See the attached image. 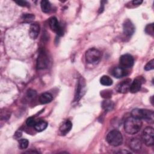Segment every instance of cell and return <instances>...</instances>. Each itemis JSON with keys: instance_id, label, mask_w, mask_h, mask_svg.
<instances>
[{"instance_id": "cell-1", "label": "cell", "mask_w": 154, "mask_h": 154, "mask_svg": "<svg viewBox=\"0 0 154 154\" xmlns=\"http://www.w3.org/2000/svg\"><path fill=\"white\" fill-rule=\"evenodd\" d=\"M141 126V120L132 116L126 119L124 123V129L127 134L130 135H134L138 133Z\"/></svg>"}, {"instance_id": "cell-2", "label": "cell", "mask_w": 154, "mask_h": 154, "mask_svg": "<svg viewBox=\"0 0 154 154\" xmlns=\"http://www.w3.org/2000/svg\"><path fill=\"white\" fill-rule=\"evenodd\" d=\"M131 114L132 116L135 118L140 120L143 119L149 123H153L154 120V113L152 110L136 108L132 111Z\"/></svg>"}, {"instance_id": "cell-3", "label": "cell", "mask_w": 154, "mask_h": 154, "mask_svg": "<svg viewBox=\"0 0 154 154\" xmlns=\"http://www.w3.org/2000/svg\"><path fill=\"white\" fill-rule=\"evenodd\" d=\"M106 141L111 146L117 147L123 143V137L121 132L117 130L110 131L106 136Z\"/></svg>"}, {"instance_id": "cell-4", "label": "cell", "mask_w": 154, "mask_h": 154, "mask_svg": "<svg viewBox=\"0 0 154 154\" xmlns=\"http://www.w3.org/2000/svg\"><path fill=\"white\" fill-rule=\"evenodd\" d=\"M85 60L89 64L97 63L101 59L102 53L96 48H90L85 52Z\"/></svg>"}, {"instance_id": "cell-5", "label": "cell", "mask_w": 154, "mask_h": 154, "mask_svg": "<svg viewBox=\"0 0 154 154\" xmlns=\"http://www.w3.org/2000/svg\"><path fill=\"white\" fill-rule=\"evenodd\" d=\"M142 140L147 146H153L154 144V131L153 128L146 127L142 133Z\"/></svg>"}, {"instance_id": "cell-6", "label": "cell", "mask_w": 154, "mask_h": 154, "mask_svg": "<svg viewBox=\"0 0 154 154\" xmlns=\"http://www.w3.org/2000/svg\"><path fill=\"white\" fill-rule=\"evenodd\" d=\"M85 87L86 84L85 79L82 77H81L78 82L75 96V101H78L84 96L85 92Z\"/></svg>"}, {"instance_id": "cell-7", "label": "cell", "mask_w": 154, "mask_h": 154, "mask_svg": "<svg viewBox=\"0 0 154 154\" xmlns=\"http://www.w3.org/2000/svg\"><path fill=\"white\" fill-rule=\"evenodd\" d=\"M49 64V58L47 54L43 51H40L37 59V67L38 69L47 68Z\"/></svg>"}, {"instance_id": "cell-8", "label": "cell", "mask_w": 154, "mask_h": 154, "mask_svg": "<svg viewBox=\"0 0 154 154\" xmlns=\"http://www.w3.org/2000/svg\"><path fill=\"white\" fill-rule=\"evenodd\" d=\"M49 25L52 31L56 32L58 35H63L64 30L57 19L55 17H51L49 20Z\"/></svg>"}, {"instance_id": "cell-9", "label": "cell", "mask_w": 154, "mask_h": 154, "mask_svg": "<svg viewBox=\"0 0 154 154\" xmlns=\"http://www.w3.org/2000/svg\"><path fill=\"white\" fill-rule=\"evenodd\" d=\"M121 67L124 69L130 68L134 65V58L130 54H124L122 55L119 60Z\"/></svg>"}, {"instance_id": "cell-10", "label": "cell", "mask_w": 154, "mask_h": 154, "mask_svg": "<svg viewBox=\"0 0 154 154\" xmlns=\"http://www.w3.org/2000/svg\"><path fill=\"white\" fill-rule=\"evenodd\" d=\"M123 33L127 36H131L134 34L135 27L130 20L126 19L125 20L123 24Z\"/></svg>"}, {"instance_id": "cell-11", "label": "cell", "mask_w": 154, "mask_h": 154, "mask_svg": "<svg viewBox=\"0 0 154 154\" xmlns=\"http://www.w3.org/2000/svg\"><path fill=\"white\" fill-rule=\"evenodd\" d=\"M143 81H144V79L141 76H138L135 78L130 85L129 91L132 93L138 92L141 89Z\"/></svg>"}, {"instance_id": "cell-12", "label": "cell", "mask_w": 154, "mask_h": 154, "mask_svg": "<svg viewBox=\"0 0 154 154\" xmlns=\"http://www.w3.org/2000/svg\"><path fill=\"white\" fill-rule=\"evenodd\" d=\"M131 85V79H127L122 82L119 83L117 86V90L119 93H125L129 90V87Z\"/></svg>"}, {"instance_id": "cell-13", "label": "cell", "mask_w": 154, "mask_h": 154, "mask_svg": "<svg viewBox=\"0 0 154 154\" xmlns=\"http://www.w3.org/2000/svg\"><path fill=\"white\" fill-rule=\"evenodd\" d=\"M40 32V26L37 23H33L31 24L29 30V35L31 38L35 39L39 34Z\"/></svg>"}, {"instance_id": "cell-14", "label": "cell", "mask_w": 154, "mask_h": 154, "mask_svg": "<svg viewBox=\"0 0 154 154\" xmlns=\"http://www.w3.org/2000/svg\"><path fill=\"white\" fill-rule=\"evenodd\" d=\"M72 124L70 120H65L60 126V132L63 135L67 134L72 129Z\"/></svg>"}, {"instance_id": "cell-15", "label": "cell", "mask_w": 154, "mask_h": 154, "mask_svg": "<svg viewBox=\"0 0 154 154\" xmlns=\"http://www.w3.org/2000/svg\"><path fill=\"white\" fill-rule=\"evenodd\" d=\"M142 146L141 141L137 138H132L129 143L130 148L134 151H138L141 149Z\"/></svg>"}, {"instance_id": "cell-16", "label": "cell", "mask_w": 154, "mask_h": 154, "mask_svg": "<svg viewBox=\"0 0 154 154\" xmlns=\"http://www.w3.org/2000/svg\"><path fill=\"white\" fill-rule=\"evenodd\" d=\"M52 95L48 92L43 93L39 97V101L42 104H46L51 102L52 100Z\"/></svg>"}, {"instance_id": "cell-17", "label": "cell", "mask_w": 154, "mask_h": 154, "mask_svg": "<svg viewBox=\"0 0 154 154\" xmlns=\"http://www.w3.org/2000/svg\"><path fill=\"white\" fill-rule=\"evenodd\" d=\"M112 74L116 78H120L126 75V71L122 67H116L114 69Z\"/></svg>"}, {"instance_id": "cell-18", "label": "cell", "mask_w": 154, "mask_h": 154, "mask_svg": "<svg viewBox=\"0 0 154 154\" xmlns=\"http://www.w3.org/2000/svg\"><path fill=\"white\" fill-rule=\"evenodd\" d=\"M48 126V123L44 120H40L35 123L34 125V128L37 132H42L44 131Z\"/></svg>"}, {"instance_id": "cell-19", "label": "cell", "mask_w": 154, "mask_h": 154, "mask_svg": "<svg viewBox=\"0 0 154 154\" xmlns=\"http://www.w3.org/2000/svg\"><path fill=\"white\" fill-rule=\"evenodd\" d=\"M41 8L44 13H49L51 9V5L48 1L43 0L40 2Z\"/></svg>"}, {"instance_id": "cell-20", "label": "cell", "mask_w": 154, "mask_h": 154, "mask_svg": "<svg viewBox=\"0 0 154 154\" xmlns=\"http://www.w3.org/2000/svg\"><path fill=\"white\" fill-rule=\"evenodd\" d=\"M100 82L103 85L110 86L112 84V80L109 76L106 75H103L100 78Z\"/></svg>"}, {"instance_id": "cell-21", "label": "cell", "mask_w": 154, "mask_h": 154, "mask_svg": "<svg viewBox=\"0 0 154 154\" xmlns=\"http://www.w3.org/2000/svg\"><path fill=\"white\" fill-rule=\"evenodd\" d=\"M102 106L105 110L111 111L113 108L114 103L112 101H111L110 100L106 99L103 101V102L102 103Z\"/></svg>"}, {"instance_id": "cell-22", "label": "cell", "mask_w": 154, "mask_h": 154, "mask_svg": "<svg viewBox=\"0 0 154 154\" xmlns=\"http://www.w3.org/2000/svg\"><path fill=\"white\" fill-rule=\"evenodd\" d=\"M28 140L26 139H25V138H22V139H20L19 141V147L22 149H25L28 147Z\"/></svg>"}, {"instance_id": "cell-23", "label": "cell", "mask_w": 154, "mask_h": 154, "mask_svg": "<svg viewBox=\"0 0 154 154\" xmlns=\"http://www.w3.org/2000/svg\"><path fill=\"white\" fill-rule=\"evenodd\" d=\"M145 32L152 36L154 34V29H153V23L148 24L145 28Z\"/></svg>"}, {"instance_id": "cell-24", "label": "cell", "mask_w": 154, "mask_h": 154, "mask_svg": "<svg viewBox=\"0 0 154 154\" xmlns=\"http://www.w3.org/2000/svg\"><path fill=\"white\" fill-rule=\"evenodd\" d=\"M34 19V16L32 14H25L23 15V19L25 22H30Z\"/></svg>"}, {"instance_id": "cell-25", "label": "cell", "mask_w": 154, "mask_h": 154, "mask_svg": "<svg viewBox=\"0 0 154 154\" xmlns=\"http://www.w3.org/2000/svg\"><path fill=\"white\" fill-rule=\"evenodd\" d=\"M154 69V60L152 59L150 61H149L146 66H144V69L147 71L153 70Z\"/></svg>"}, {"instance_id": "cell-26", "label": "cell", "mask_w": 154, "mask_h": 154, "mask_svg": "<svg viewBox=\"0 0 154 154\" xmlns=\"http://www.w3.org/2000/svg\"><path fill=\"white\" fill-rule=\"evenodd\" d=\"M36 123V121L35 120V119L33 117H30L29 118H28L26 120V123L28 126H34L35 124Z\"/></svg>"}, {"instance_id": "cell-27", "label": "cell", "mask_w": 154, "mask_h": 154, "mask_svg": "<svg viewBox=\"0 0 154 154\" xmlns=\"http://www.w3.org/2000/svg\"><path fill=\"white\" fill-rule=\"evenodd\" d=\"M111 90H103V91H102L100 92V94L101 96L104 97V98H106V99H108L110 97H111Z\"/></svg>"}, {"instance_id": "cell-28", "label": "cell", "mask_w": 154, "mask_h": 154, "mask_svg": "<svg viewBox=\"0 0 154 154\" xmlns=\"http://www.w3.org/2000/svg\"><path fill=\"white\" fill-rule=\"evenodd\" d=\"M37 95L36 91L33 90H29L27 91V96L30 98V99H33L35 98Z\"/></svg>"}, {"instance_id": "cell-29", "label": "cell", "mask_w": 154, "mask_h": 154, "mask_svg": "<svg viewBox=\"0 0 154 154\" xmlns=\"http://www.w3.org/2000/svg\"><path fill=\"white\" fill-rule=\"evenodd\" d=\"M15 2L17 4L19 5L22 6V7H26V6H28V5H29L26 1H15Z\"/></svg>"}, {"instance_id": "cell-30", "label": "cell", "mask_w": 154, "mask_h": 154, "mask_svg": "<svg viewBox=\"0 0 154 154\" xmlns=\"http://www.w3.org/2000/svg\"><path fill=\"white\" fill-rule=\"evenodd\" d=\"M142 2H143V1H140V0H134L132 1V4L134 5H140Z\"/></svg>"}]
</instances>
